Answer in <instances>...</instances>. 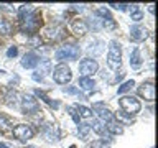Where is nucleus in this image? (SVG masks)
Segmentation results:
<instances>
[{
	"mask_svg": "<svg viewBox=\"0 0 158 148\" xmlns=\"http://www.w3.org/2000/svg\"><path fill=\"white\" fill-rule=\"evenodd\" d=\"M122 64V49L117 41L109 43V53H107V66L110 69H118Z\"/></svg>",
	"mask_w": 158,
	"mask_h": 148,
	"instance_id": "obj_1",
	"label": "nucleus"
},
{
	"mask_svg": "<svg viewBox=\"0 0 158 148\" xmlns=\"http://www.w3.org/2000/svg\"><path fill=\"white\" fill-rule=\"evenodd\" d=\"M118 104H120L122 110L125 112L127 115H130V117L142 110V104L138 102L133 96H122L120 99H118Z\"/></svg>",
	"mask_w": 158,
	"mask_h": 148,
	"instance_id": "obj_2",
	"label": "nucleus"
},
{
	"mask_svg": "<svg viewBox=\"0 0 158 148\" xmlns=\"http://www.w3.org/2000/svg\"><path fill=\"white\" fill-rule=\"evenodd\" d=\"M53 77L58 84H68L73 79V72H71V69H69V66L59 63L53 71Z\"/></svg>",
	"mask_w": 158,
	"mask_h": 148,
	"instance_id": "obj_3",
	"label": "nucleus"
},
{
	"mask_svg": "<svg viewBox=\"0 0 158 148\" xmlns=\"http://www.w3.org/2000/svg\"><path fill=\"white\" fill-rule=\"evenodd\" d=\"M79 53H81V49H79L76 44H66V46L59 48L56 51V59H58V61H64V59H76V58H79Z\"/></svg>",
	"mask_w": 158,
	"mask_h": 148,
	"instance_id": "obj_4",
	"label": "nucleus"
},
{
	"mask_svg": "<svg viewBox=\"0 0 158 148\" xmlns=\"http://www.w3.org/2000/svg\"><path fill=\"white\" fill-rule=\"evenodd\" d=\"M22 22V31H27V33H33L36 31L38 27H40V20H38V15L36 13H30L27 15L25 18L20 20Z\"/></svg>",
	"mask_w": 158,
	"mask_h": 148,
	"instance_id": "obj_5",
	"label": "nucleus"
},
{
	"mask_svg": "<svg viewBox=\"0 0 158 148\" xmlns=\"http://www.w3.org/2000/svg\"><path fill=\"white\" fill-rule=\"evenodd\" d=\"M97 69H99V64H97L96 59L87 58V59H82V61L79 63V71H81V74H82L81 77L92 76L94 72H97Z\"/></svg>",
	"mask_w": 158,
	"mask_h": 148,
	"instance_id": "obj_6",
	"label": "nucleus"
},
{
	"mask_svg": "<svg viewBox=\"0 0 158 148\" xmlns=\"http://www.w3.org/2000/svg\"><path fill=\"white\" fill-rule=\"evenodd\" d=\"M12 132H13L15 138H18L20 142H28L30 138H33V128L30 125H27V123H20Z\"/></svg>",
	"mask_w": 158,
	"mask_h": 148,
	"instance_id": "obj_7",
	"label": "nucleus"
},
{
	"mask_svg": "<svg viewBox=\"0 0 158 148\" xmlns=\"http://www.w3.org/2000/svg\"><path fill=\"white\" fill-rule=\"evenodd\" d=\"M22 110H23V113H33V112H36L38 110L36 99H35L33 96H30V94L23 96V99H22Z\"/></svg>",
	"mask_w": 158,
	"mask_h": 148,
	"instance_id": "obj_8",
	"label": "nucleus"
},
{
	"mask_svg": "<svg viewBox=\"0 0 158 148\" xmlns=\"http://www.w3.org/2000/svg\"><path fill=\"white\" fill-rule=\"evenodd\" d=\"M138 96L148 102H152L155 99V86L152 82H143L142 86H138Z\"/></svg>",
	"mask_w": 158,
	"mask_h": 148,
	"instance_id": "obj_9",
	"label": "nucleus"
},
{
	"mask_svg": "<svg viewBox=\"0 0 158 148\" xmlns=\"http://www.w3.org/2000/svg\"><path fill=\"white\" fill-rule=\"evenodd\" d=\"M130 36H132L133 41L140 43V41H143V39H147L148 31H147L145 27H142V25H133V27L130 28Z\"/></svg>",
	"mask_w": 158,
	"mask_h": 148,
	"instance_id": "obj_10",
	"label": "nucleus"
},
{
	"mask_svg": "<svg viewBox=\"0 0 158 148\" xmlns=\"http://www.w3.org/2000/svg\"><path fill=\"white\" fill-rule=\"evenodd\" d=\"M94 110L97 112V117H99V120L101 122H110L114 120V115H112V112L109 110L107 107H104V104H94Z\"/></svg>",
	"mask_w": 158,
	"mask_h": 148,
	"instance_id": "obj_11",
	"label": "nucleus"
},
{
	"mask_svg": "<svg viewBox=\"0 0 158 148\" xmlns=\"http://www.w3.org/2000/svg\"><path fill=\"white\" fill-rule=\"evenodd\" d=\"M38 56H36V53H33V51H30V53H27L23 56V59H22V66L23 68H27V69H31V68H36L38 66Z\"/></svg>",
	"mask_w": 158,
	"mask_h": 148,
	"instance_id": "obj_12",
	"label": "nucleus"
},
{
	"mask_svg": "<svg viewBox=\"0 0 158 148\" xmlns=\"http://www.w3.org/2000/svg\"><path fill=\"white\" fill-rule=\"evenodd\" d=\"M71 30H73V33L76 35V36H84V35L87 33V23L86 22H82V20H74L73 25H71Z\"/></svg>",
	"mask_w": 158,
	"mask_h": 148,
	"instance_id": "obj_13",
	"label": "nucleus"
},
{
	"mask_svg": "<svg viewBox=\"0 0 158 148\" xmlns=\"http://www.w3.org/2000/svg\"><path fill=\"white\" fill-rule=\"evenodd\" d=\"M106 128H107V132H109V133H112V135H122V133H123V128H122V125H120V123H117L115 120L107 122Z\"/></svg>",
	"mask_w": 158,
	"mask_h": 148,
	"instance_id": "obj_14",
	"label": "nucleus"
},
{
	"mask_svg": "<svg viewBox=\"0 0 158 148\" xmlns=\"http://www.w3.org/2000/svg\"><path fill=\"white\" fill-rule=\"evenodd\" d=\"M81 89H84V91H92L94 86H96V82H94L92 77H81L79 79V84H77Z\"/></svg>",
	"mask_w": 158,
	"mask_h": 148,
	"instance_id": "obj_15",
	"label": "nucleus"
},
{
	"mask_svg": "<svg viewBox=\"0 0 158 148\" xmlns=\"http://www.w3.org/2000/svg\"><path fill=\"white\" fill-rule=\"evenodd\" d=\"M130 64H132V68H140V64H142V56H140V51H138V48H135L132 51L130 54Z\"/></svg>",
	"mask_w": 158,
	"mask_h": 148,
	"instance_id": "obj_16",
	"label": "nucleus"
},
{
	"mask_svg": "<svg viewBox=\"0 0 158 148\" xmlns=\"http://www.w3.org/2000/svg\"><path fill=\"white\" fill-rule=\"evenodd\" d=\"M132 117L127 115L125 112H117V123H120V125H132Z\"/></svg>",
	"mask_w": 158,
	"mask_h": 148,
	"instance_id": "obj_17",
	"label": "nucleus"
},
{
	"mask_svg": "<svg viewBox=\"0 0 158 148\" xmlns=\"http://www.w3.org/2000/svg\"><path fill=\"white\" fill-rule=\"evenodd\" d=\"M91 128H92L96 133H99V135H102V137L107 133V128H106V125H104V122H101V120H96V122L92 123Z\"/></svg>",
	"mask_w": 158,
	"mask_h": 148,
	"instance_id": "obj_18",
	"label": "nucleus"
},
{
	"mask_svg": "<svg viewBox=\"0 0 158 148\" xmlns=\"http://www.w3.org/2000/svg\"><path fill=\"white\" fill-rule=\"evenodd\" d=\"M5 99H7V104H8V105H13V107H15V105L18 104V92H17V91H10Z\"/></svg>",
	"mask_w": 158,
	"mask_h": 148,
	"instance_id": "obj_19",
	"label": "nucleus"
},
{
	"mask_svg": "<svg viewBox=\"0 0 158 148\" xmlns=\"http://www.w3.org/2000/svg\"><path fill=\"white\" fill-rule=\"evenodd\" d=\"M76 110L79 112V117H82V118H91L92 117V110L87 107H84V105H77Z\"/></svg>",
	"mask_w": 158,
	"mask_h": 148,
	"instance_id": "obj_20",
	"label": "nucleus"
},
{
	"mask_svg": "<svg viewBox=\"0 0 158 148\" xmlns=\"http://www.w3.org/2000/svg\"><path fill=\"white\" fill-rule=\"evenodd\" d=\"M77 132H79V138H86L87 133L91 132V125H89V123H79Z\"/></svg>",
	"mask_w": 158,
	"mask_h": 148,
	"instance_id": "obj_21",
	"label": "nucleus"
},
{
	"mask_svg": "<svg viewBox=\"0 0 158 148\" xmlns=\"http://www.w3.org/2000/svg\"><path fill=\"white\" fill-rule=\"evenodd\" d=\"M0 33H3V35L12 33V25H10V22H7V20H0Z\"/></svg>",
	"mask_w": 158,
	"mask_h": 148,
	"instance_id": "obj_22",
	"label": "nucleus"
},
{
	"mask_svg": "<svg viewBox=\"0 0 158 148\" xmlns=\"http://www.w3.org/2000/svg\"><path fill=\"white\" fill-rule=\"evenodd\" d=\"M20 20L22 18H25L27 15H30V13H33V5H22L20 7Z\"/></svg>",
	"mask_w": 158,
	"mask_h": 148,
	"instance_id": "obj_23",
	"label": "nucleus"
},
{
	"mask_svg": "<svg viewBox=\"0 0 158 148\" xmlns=\"http://www.w3.org/2000/svg\"><path fill=\"white\" fill-rule=\"evenodd\" d=\"M133 86H135V82H133V81H125V82H123L120 87H118V94L122 96V94L128 92V91H130V89H132Z\"/></svg>",
	"mask_w": 158,
	"mask_h": 148,
	"instance_id": "obj_24",
	"label": "nucleus"
},
{
	"mask_svg": "<svg viewBox=\"0 0 158 148\" xmlns=\"http://www.w3.org/2000/svg\"><path fill=\"white\" fill-rule=\"evenodd\" d=\"M59 31H61V28H59V27L48 28V30H46V36H48V38H53V39H56V38L59 36Z\"/></svg>",
	"mask_w": 158,
	"mask_h": 148,
	"instance_id": "obj_25",
	"label": "nucleus"
},
{
	"mask_svg": "<svg viewBox=\"0 0 158 148\" xmlns=\"http://www.w3.org/2000/svg\"><path fill=\"white\" fill-rule=\"evenodd\" d=\"M10 128V122H8V118H0V132H7Z\"/></svg>",
	"mask_w": 158,
	"mask_h": 148,
	"instance_id": "obj_26",
	"label": "nucleus"
},
{
	"mask_svg": "<svg viewBox=\"0 0 158 148\" xmlns=\"http://www.w3.org/2000/svg\"><path fill=\"white\" fill-rule=\"evenodd\" d=\"M68 110H69V113H71V117L74 118V122H76V123H79V115H77V110H76V107H69Z\"/></svg>",
	"mask_w": 158,
	"mask_h": 148,
	"instance_id": "obj_27",
	"label": "nucleus"
},
{
	"mask_svg": "<svg viewBox=\"0 0 158 148\" xmlns=\"http://www.w3.org/2000/svg\"><path fill=\"white\" fill-rule=\"evenodd\" d=\"M17 54H18V48H17V46L8 48V51H7V56H8V58H15Z\"/></svg>",
	"mask_w": 158,
	"mask_h": 148,
	"instance_id": "obj_28",
	"label": "nucleus"
},
{
	"mask_svg": "<svg viewBox=\"0 0 158 148\" xmlns=\"http://www.w3.org/2000/svg\"><path fill=\"white\" fill-rule=\"evenodd\" d=\"M143 18V13L138 10V12H135V13H132V20L133 22H140V20Z\"/></svg>",
	"mask_w": 158,
	"mask_h": 148,
	"instance_id": "obj_29",
	"label": "nucleus"
},
{
	"mask_svg": "<svg viewBox=\"0 0 158 148\" xmlns=\"http://www.w3.org/2000/svg\"><path fill=\"white\" fill-rule=\"evenodd\" d=\"M36 94H38V96L41 97V99H43V101L46 102V104H53V102H51V101H49V99H48V96H46V94H44V92H41V91H36Z\"/></svg>",
	"mask_w": 158,
	"mask_h": 148,
	"instance_id": "obj_30",
	"label": "nucleus"
},
{
	"mask_svg": "<svg viewBox=\"0 0 158 148\" xmlns=\"http://www.w3.org/2000/svg\"><path fill=\"white\" fill-rule=\"evenodd\" d=\"M110 7H114L115 10H125L127 5L125 3H110Z\"/></svg>",
	"mask_w": 158,
	"mask_h": 148,
	"instance_id": "obj_31",
	"label": "nucleus"
},
{
	"mask_svg": "<svg viewBox=\"0 0 158 148\" xmlns=\"http://www.w3.org/2000/svg\"><path fill=\"white\" fill-rule=\"evenodd\" d=\"M89 148H104V143H102L101 140H97V142H94Z\"/></svg>",
	"mask_w": 158,
	"mask_h": 148,
	"instance_id": "obj_32",
	"label": "nucleus"
},
{
	"mask_svg": "<svg viewBox=\"0 0 158 148\" xmlns=\"http://www.w3.org/2000/svg\"><path fill=\"white\" fill-rule=\"evenodd\" d=\"M0 148H8V146H5L3 143H0Z\"/></svg>",
	"mask_w": 158,
	"mask_h": 148,
	"instance_id": "obj_33",
	"label": "nucleus"
},
{
	"mask_svg": "<svg viewBox=\"0 0 158 148\" xmlns=\"http://www.w3.org/2000/svg\"><path fill=\"white\" fill-rule=\"evenodd\" d=\"M27 148H36V146H27Z\"/></svg>",
	"mask_w": 158,
	"mask_h": 148,
	"instance_id": "obj_34",
	"label": "nucleus"
},
{
	"mask_svg": "<svg viewBox=\"0 0 158 148\" xmlns=\"http://www.w3.org/2000/svg\"><path fill=\"white\" fill-rule=\"evenodd\" d=\"M69 148H76V146H74V145H73V146H69Z\"/></svg>",
	"mask_w": 158,
	"mask_h": 148,
	"instance_id": "obj_35",
	"label": "nucleus"
}]
</instances>
